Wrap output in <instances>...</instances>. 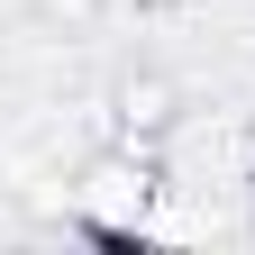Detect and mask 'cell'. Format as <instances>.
Returning a JSON list of instances; mask_svg holds the SVG:
<instances>
[{
	"mask_svg": "<svg viewBox=\"0 0 255 255\" xmlns=\"http://www.w3.org/2000/svg\"><path fill=\"white\" fill-rule=\"evenodd\" d=\"M164 155L155 146H128V137H110V146H91L82 164H73V182H64V210H73V237H91V246H137L146 228H155V210H164Z\"/></svg>",
	"mask_w": 255,
	"mask_h": 255,
	"instance_id": "1",
	"label": "cell"
},
{
	"mask_svg": "<svg viewBox=\"0 0 255 255\" xmlns=\"http://www.w3.org/2000/svg\"><path fill=\"white\" fill-rule=\"evenodd\" d=\"M110 137L164 155V146L182 137V91H173L164 73H128V82H119V101H110Z\"/></svg>",
	"mask_w": 255,
	"mask_h": 255,
	"instance_id": "2",
	"label": "cell"
},
{
	"mask_svg": "<svg viewBox=\"0 0 255 255\" xmlns=\"http://www.w3.org/2000/svg\"><path fill=\"white\" fill-rule=\"evenodd\" d=\"M246 201H255V164H246Z\"/></svg>",
	"mask_w": 255,
	"mask_h": 255,
	"instance_id": "3",
	"label": "cell"
}]
</instances>
